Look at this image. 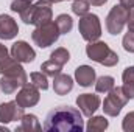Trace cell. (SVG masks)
I'll return each mask as SVG.
<instances>
[{
	"label": "cell",
	"instance_id": "1",
	"mask_svg": "<svg viewBox=\"0 0 134 132\" xmlns=\"http://www.w3.org/2000/svg\"><path fill=\"white\" fill-rule=\"evenodd\" d=\"M44 129L55 132H81L84 129L83 115L72 106H58L47 113Z\"/></svg>",
	"mask_w": 134,
	"mask_h": 132
},
{
	"label": "cell",
	"instance_id": "2",
	"mask_svg": "<svg viewBox=\"0 0 134 132\" xmlns=\"http://www.w3.org/2000/svg\"><path fill=\"white\" fill-rule=\"evenodd\" d=\"M52 0H37L36 5L28 6L22 14H20V19L24 20V23L27 25H44V23H48L52 22V17H53V11H52Z\"/></svg>",
	"mask_w": 134,
	"mask_h": 132
},
{
	"label": "cell",
	"instance_id": "3",
	"mask_svg": "<svg viewBox=\"0 0 134 132\" xmlns=\"http://www.w3.org/2000/svg\"><path fill=\"white\" fill-rule=\"evenodd\" d=\"M86 55L91 61L98 62L101 65L114 67L119 64V55L112 48H109L106 42H101V40L89 42V45L86 47Z\"/></svg>",
	"mask_w": 134,
	"mask_h": 132
},
{
	"label": "cell",
	"instance_id": "4",
	"mask_svg": "<svg viewBox=\"0 0 134 132\" xmlns=\"http://www.w3.org/2000/svg\"><path fill=\"white\" fill-rule=\"evenodd\" d=\"M59 36H61V33L58 30V25L55 22H48V23L36 27V30L31 33V39L37 47L47 48V47L53 45Z\"/></svg>",
	"mask_w": 134,
	"mask_h": 132
},
{
	"label": "cell",
	"instance_id": "5",
	"mask_svg": "<svg viewBox=\"0 0 134 132\" xmlns=\"http://www.w3.org/2000/svg\"><path fill=\"white\" fill-rule=\"evenodd\" d=\"M78 30H80V33H81L84 40H87V42L98 40L101 36V23L98 16L91 14V13L81 16L80 23H78Z\"/></svg>",
	"mask_w": 134,
	"mask_h": 132
},
{
	"label": "cell",
	"instance_id": "6",
	"mask_svg": "<svg viewBox=\"0 0 134 132\" xmlns=\"http://www.w3.org/2000/svg\"><path fill=\"white\" fill-rule=\"evenodd\" d=\"M130 17V9L123 8L122 5H115L111 8L108 17H106V30L108 33L115 36V34L122 33V30L125 28L126 22Z\"/></svg>",
	"mask_w": 134,
	"mask_h": 132
},
{
	"label": "cell",
	"instance_id": "7",
	"mask_svg": "<svg viewBox=\"0 0 134 132\" xmlns=\"http://www.w3.org/2000/svg\"><path fill=\"white\" fill-rule=\"evenodd\" d=\"M128 103V97L125 95L122 87H114L112 90L108 92V97L103 101V110L109 117H117L120 110L125 107Z\"/></svg>",
	"mask_w": 134,
	"mask_h": 132
},
{
	"label": "cell",
	"instance_id": "8",
	"mask_svg": "<svg viewBox=\"0 0 134 132\" xmlns=\"http://www.w3.org/2000/svg\"><path fill=\"white\" fill-rule=\"evenodd\" d=\"M39 98H41L39 89H37L34 84L25 82V84L22 86V89H20V90L17 92V95H16V103H17L20 107L27 109V107L36 106V104L39 103Z\"/></svg>",
	"mask_w": 134,
	"mask_h": 132
},
{
	"label": "cell",
	"instance_id": "9",
	"mask_svg": "<svg viewBox=\"0 0 134 132\" xmlns=\"http://www.w3.org/2000/svg\"><path fill=\"white\" fill-rule=\"evenodd\" d=\"M0 73L3 76H11V78H17L22 84L27 82V73L24 70V67L20 65L19 61H16L13 56L11 58H6L5 61L0 62Z\"/></svg>",
	"mask_w": 134,
	"mask_h": 132
},
{
	"label": "cell",
	"instance_id": "10",
	"mask_svg": "<svg viewBox=\"0 0 134 132\" xmlns=\"http://www.w3.org/2000/svg\"><path fill=\"white\" fill-rule=\"evenodd\" d=\"M100 97L98 95H94V93H81L78 98H76V106L80 107L81 113L84 117H92L95 113V110L100 107Z\"/></svg>",
	"mask_w": 134,
	"mask_h": 132
},
{
	"label": "cell",
	"instance_id": "11",
	"mask_svg": "<svg viewBox=\"0 0 134 132\" xmlns=\"http://www.w3.org/2000/svg\"><path fill=\"white\" fill-rule=\"evenodd\" d=\"M24 117V107H20L16 101H8L0 104V123L17 121Z\"/></svg>",
	"mask_w": 134,
	"mask_h": 132
},
{
	"label": "cell",
	"instance_id": "12",
	"mask_svg": "<svg viewBox=\"0 0 134 132\" xmlns=\"http://www.w3.org/2000/svg\"><path fill=\"white\" fill-rule=\"evenodd\" d=\"M11 56L19 62H33L36 53L30 44H27L25 40H17L11 47Z\"/></svg>",
	"mask_w": 134,
	"mask_h": 132
},
{
	"label": "cell",
	"instance_id": "13",
	"mask_svg": "<svg viewBox=\"0 0 134 132\" xmlns=\"http://www.w3.org/2000/svg\"><path fill=\"white\" fill-rule=\"evenodd\" d=\"M17 33H19L17 22L8 14H0V39L3 40L14 39Z\"/></svg>",
	"mask_w": 134,
	"mask_h": 132
},
{
	"label": "cell",
	"instance_id": "14",
	"mask_svg": "<svg viewBox=\"0 0 134 132\" xmlns=\"http://www.w3.org/2000/svg\"><path fill=\"white\" fill-rule=\"evenodd\" d=\"M75 79L81 87H91L95 82V70L91 65H80L75 70Z\"/></svg>",
	"mask_w": 134,
	"mask_h": 132
},
{
	"label": "cell",
	"instance_id": "15",
	"mask_svg": "<svg viewBox=\"0 0 134 132\" xmlns=\"http://www.w3.org/2000/svg\"><path fill=\"white\" fill-rule=\"evenodd\" d=\"M73 89V79L72 76L64 75V73H59L58 76L53 78V90L56 95H67L69 92H72Z\"/></svg>",
	"mask_w": 134,
	"mask_h": 132
},
{
	"label": "cell",
	"instance_id": "16",
	"mask_svg": "<svg viewBox=\"0 0 134 132\" xmlns=\"http://www.w3.org/2000/svg\"><path fill=\"white\" fill-rule=\"evenodd\" d=\"M122 79H123L122 89H123L125 95L128 97V99H134V65L126 67L123 70Z\"/></svg>",
	"mask_w": 134,
	"mask_h": 132
},
{
	"label": "cell",
	"instance_id": "17",
	"mask_svg": "<svg viewBox=\"0 0 134 132\" xmlns=\"http://www.w3.org/2000/svg\"><path fill=\"white\" fill-rule=\"evenodd\" d=\"M42 126L37 120V117L33 115V113H24V117L20 118V124L16 128V131H27V132H31V131H41Z\"/></svg>",
	"mask_w": 134,
	"mask_h": 132
},
{
	"label": "cell",
	"instance_id": "18",
	"mask_svg": "<svg viewBox=\"0 0 134 132\" xmlns=\"http://www.w3.org/2000/svg\"><path fill=\"white\" fill-rule=\"evenodd\" d=\"M24 84L17 79V78H11V76H3L0 79V90L5 93V95H11L14 93L19 87H22Z\"/></svg>",
	"mask_w": 134,
	"mask_h": 132
},
{
	"label": "cell",
	"instance_id": "19",
	"mask_svg": "<svg viewBox=\"0 0 134 132\" xmlns=\"http://www.w3.org/2000/svg\"><path fill=\"white\" fill-rule=\"evenodd\" d=\"M114 87H115V84H114L112 76H100L98 79H95V90L98 93H108Z\"/></svg>",
	"mask_w": 134,
	"mask_h": 132
},
{
	"label": "cell",
	"instance_id": "20",
	"mask_svg": "<svg viewBox=\"0 0 134 132\" xmlns=\"http://www.w3.org/2000/svg\"><path fill=\"white\" fill-rule=\"evenodd\" d=\"M108 126H109V123L104 117H91L86 129L89 132H101L104 129H108Z\"/></svg>",
	"mask_w": 134,
	"mask_h": 132
},
{
	"label": "cell",
	"instance_id": "21",
	"mask_svg": "<svg viewBox=\"0 0 134 132\" xmlns=\"http://www.w3.org/2000/svg\"><path fill=\"white\" fill-rule=\"evenodd\" d=\"M55 23L58 25V30H59V33L61 34L70 33L72 28H73V20H72V17L67 16V14H59V16L56 17Z\"/></svg>",
	"mask_w": 134,
	"mask_h": 132
},
{
	"label": "cell",
	"instance_id": "22",
	"mask_svg": "<svg viewBox=\"0 0 134 132\" xmlns=\"http://www.w3.org/2000/svg\"><path fill=\"white\" fill-rule=\"evenodd\" d=\"M30 81H31V84H34L39 90H47V89H48L47 75L42 73V71H33V73L30 75Z\"/></svg>",
	"mask_w": 134,
	"mask_h": 132
},
{
	"label": "cell",
	"instance_id": "23",
	"mask_svg": "<svg viewBox=\"0 0 134 132\" xmlns=\"http://www.w3.org/2000/svg\"><path fill=\"white\" fill-rule=\"evenodd\" d=\"M41 70H42V73H45L47 76H52V78H55V76H58V75L61 73V70H63V65H59V64H56L55 61L48 59V61L42 62V65H41Z\"/></svg>",
	"mask_w": 134,
	"mask_h": 132
},
{
	"label": "cell",
	"instance_id": "24",
	"mask_svg": "<svg viewBox=\"0 0 134 132\" xmlns=\"http://www.w3.org/2000/svg\"><path fill=\"white\" fill-rule=\"evenodd\" d=\"M50 59H52V61H55V62H56V64H59V65H64V64L69 62V59H70V53L67 51L64 47H59V48H56V50H53V51H52Z\"/></svg>",
	"mask_w": 134,
	"mask_h": 132
},
{
	"label": "cell",
	"instance_id": "25",
	"mask_svg": "<svg viewBox=\"0 0 134 132\" xmlns=\"http://www.w3.org/2000/svg\"><path fill=\"white\" fill-rule=\"evenodd\" d=\"M89 8H91V3L87 0H73V3H72L73 14H76L80 17L84 16V14H87L89 13Z\"/></svg>",
	"mask_w": 134,
	"mask_h": 132
},
{
	"label": "cell",
	"instance_id": "26",
	"mask_svg": "<svg viewBox=\"0 0 134 132\" xmlns=\"http://www.w3.org/2000/svg\"><path fill=\"white\" fill-rule=\"evenodd\" d=\"M28 6H31V0H14L11 3V11L22 14Z\"/></svg>",
	"mask_w": 134,
	"mask_h": 132
},
{
	"label": "cell",
	"instance_id": "27",
	"mask_svg": "<svg viewBox=\"0 0 134 132\" xmlns=\"http://www.w3.org/2000/svg\"><path fill=\"white\" fill-rule=\"evenodd\" d=\"M122 45H123V48H125L128 53H134V33L133 31H128V33L123 36Z\"/></svg>",
	"mask_w": 134,
	"mask_h": 132
},
{
	"label": "cell",
	"instance_id": "28",
	"mask_svg": "<svg viewBox=\"0 0 134 132\" xmlns=\"http://www.w3.org/2000/svg\"><path fill=\"white\" fill-rule=\"evenodd\" d=\"M122 128H123L125 132H134V112H130V113L125 115Z\"/></svg>",
	"mask_w": 134,
	"mask_h": 132
},
{
	"label": "cell",
	"instance_id": "29",
	"mask_svg": "<svg viewBox=\"0 0 134 132\" xmlns=\"http://www.w3.org/2000/svg\"><path fill=\"white\" fill-rule=\"evenodd\" d=\"M126 25H128V31H133L134 33V8L130 11V17H128Z\"/></svg>",
	"mask_w": 134,
	"mask_h": 132
},
{
	"label": "cell",
	"instance_id": "30",
	"mask_svg": "<svg viewBox=\"0 0 134 132\" xmlns=\"http://www.w3.org/2000/svg\"><path fill=\"white\" fill-rule=\"evenodd\" d=\"M6 58H9V53H8V48L3 45V44H0V62L2 61H5Z\"/></svg>",
	"mask_w": 134,
	"mask_h": 132
},
{
	"label": "cell",
	"instance_id": "31",
	"mask_svg": "<svg viewBox=\"0 0 134 132\" xmlns=\"http://www.w3.org/2000/svg\"><path fill=\"white\" fill-rule=\"evenodd\" d=\"M120 5L123 6V8H126V9H133L134 8V0H120Z\"/></svg>",
	"mask_w": 134,
	"mask_h": 132
},
{
	"label": "cell",
	"instance_id": "32",
	"mask_svg": "<svg viewBox=\"0 0 134 132\" xmlns=\"http://www.w3.org/2000/svg\"><path fill=\"white\" fill-rule=\"evenodd\" d=\"M87 2H89L92 6H103L108 0H87Z\"/></svg>",
	"mask_w": 134,
	"mask_h": 132
},
{
	"label": "cell",
	"instance_id": "33",
	"mask_svg": "<svg viewBox=\"0 0 134 132\" xmlns=\"http://www.w3.org/2000/svg\"><path fill=\"white\" fill-rule=\"evenodd\" d=\"M53 3H59V2H63V0H52Z\"/></svg>",
	"mask_w": 134,
	"mask_h": 132
}]
</instances>
